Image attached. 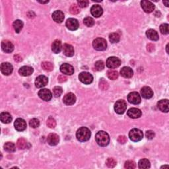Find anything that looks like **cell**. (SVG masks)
<instances>
[{"label": "cell", "instance_id": "cell-2", "mask_svg": "<svg viewBox=\"0 0 169 169\" xmlns=\"http://www.w3.org/2000/svg\"><path fill=\"white\" fill-rule=\"evenodd\" d=\"M91 135V131L86 127H81L79 128L76 133V137L78 141L81 142L87 141L90 139Z\"/></svg>", "mask_w": 169, "mask_h": 169}, {"label": "cell", "instance_id": "cell-36", "mask_svg": "<svg viewBox=\"0 0 169 169\" xmlns=\"http://www.w3.org/2000/svg\"><path fill=\"white\" fill-rule=\"evenodd\" d=\"M17 147L20 149H24L27 147V142L24 138H20L17 141Z\"/></svg>", "mask_w": 169, "mask_h": 169}, {"label": "cell", "instance_id": "cell-12", "mask_svg": "<svg viewBox=\"0 0 169 169\" xmlns=\"http://www.w3.org/2000/svg\"><path fill=\"white\" fill-rule=\"evenodd\" d=\"M141 5L143 11L147 13H152L155 9V5L149 1H141Z\"/></svg>", "mask_w": 169, "mask_h": 169}, {"label": "cell", "instance_id": "cell-26", "mask_svg": "<svg viewBox=\"0 0 169 169\" xmlns=\"http://www.w3.org/2000/svg\"><path fill=\"white\" fill-rule=\"evenodd\" d=\"M120 74L124 78H131L133 75L132 69L129 67H124L120 70Z\"/></svg>", "mask_w": 169, "mask_h": 169}, {"label": "cell", "instance_id": "cell-15", "mask_svg": "<svg viewBox=\"0 0 169 169\" xmlns=\"http://www.w3.org/2000/svg\"><path fill=\"white\" fill-rule=\"evenodd\" d=\"M75 101H76L75 95L73 93H71V92H69V93L66 94L63 98V103L66 105H68V106L74 104L75 103Z\"/></svg>", "mask_w": 169, "mask_h": 169}, {"label": "cell", "instance_id": "cell-10", "mask_svg": "<svg viewBox=\"0 0 169 169\" xmlns=\"http://www.w3.org/2000/svg\"><path fill=\"white\" fill-rule=\"evenodd\" d=\"M66 25L67 28L70 31H75L77 30L79 27V22L77 19L73 18H69L67 20Z\"/></svg>", "mask_w": 169, "mask_h": 169}, {"label": "cell", "instance_id": "cell-17", "mask_svg": "<svg viewBox=\"0 0 169 169\" xmlns=\"http://www.w3.org/2000/svg\"><path fill=\"white\" fill-rule=\"evenodd\" d=\"M127 116H128L131 118L133 119H136L139 118L141 116V111L138 108H132L128 110L127 112Z\"/></svg>", "mask_w": 169, "mask_h": 169}, {"label": "cell", "instance_id": "cell-19", "mask_svg": "<svg viewBox=\"0 0 169 169\" xmlns=\"http://www.w3.org/2000/svg\"><path fill=\"white\" fill-rule=\"evenodd\" d=\"M63 53L65 56L68 57H72L74 55V48L69 44H64L62 46Z\"/></svg>", "mask_w": 169, "mask_h": 169}, {"label": "cell", "instance_id": "cell-27", "mask_svg": "<svg viewBox=\"0 0 169 169\" xmlns=\"http://www.w3.org/2000/svg\"><path fill=\"white\" fill-rule=\"evenodd\" d=\"M146 35L149 39L153 41H157L159 39L157 32L153 29H149L147 31Z\"/></svg>", "mask_w": 169, "mask_h": 169}, {"label": "cell", "instance_id": "cell-35", "mask_svg": "<svg viewBox=\"0 0 169 169\" xmlns=\"http://www.w3.org/2000/svg\"><path fill=\"white\" fill-rule=\"evenodd\" d=\"M120 35L116 33H111L109 35V40L112 43H118L120 41Z\"/></svg>", "mask_w": 169, "mask_h": 169}, {"label": "cell", "instance_id": "cell-14", "mask_svg": "<svg viewBox=\"0 0 169 169\" xmlns=\"http://www.w3.org/2000/svg\"><path fill=\"white\" fill-rule=\"evenodd\" d=\"M48 79L44 75H40L35 80V86L37 88H42L48 84Z\"/></svg>", "mask_w": 169, "mask_h": 169}, {"label": "cell", "instance_id": "cell-23", "mask_svg": "<svg viewBox=\"0 0 169 169\" xmlns=\"http://www.w3.org/2000/svg\"><path fill=\"white\" fill-rule=\"evenodd\" d=\"M169 103L167 99L161 100L158 102L157 106L162 112H168L169 110Z\"/></svg>", "mask_w": 169, "mask_h": 169}, {"label": "cell", "instance_id": "cell-49", "mask_svg": "<svg viewBox=\"0 0 169 169\" xmlns=\"http://www.w3.org/2000/svg\"><path fill=\"white\" fill-rule=\"evenodd\" d=\"M118 143H120V144H124V143H126L127 141L126 137L124 135L119 136L118 138Z\"/></svg>", "mask_w": 169, "mask_h": 169}, {"label": "cell", "instance_id": "cell-52", "mask_svg": "<svg viewBox=\"0 0 169 169\" xmlns=\"http://www.w3.org/2000/svg\"><path fill=\"white\" fill-rule=\"evenodd\" d=\"M14 60H15V62H21L22 60H23V58H22V57L19 55H15L14 56Z\"/></svg>", "mask_w": 169, "mask_h": 169}, {"label": "cell", "instance_id": "cell-46", "mask_svg": "<svg viewBox=\"0 0 169 169\" xmlns=\"http://www.w3.org/2000/svg\"><path fill=\"white\" fill-rule=\"evenodd\" d=\"M135 167H136L135 162L132 161H127L125 162V164H124V167L126 168L133 169L135 168Z\"/></svg>", "mask_w": 169, "mask_h": 169}, {"label": "cell", "instance_id": "cell-7", "mask_svg": "<svg viewBox=\"0 0 169 169\" xmlns=\"http://www.w3.org/2000/svg\"><path fill=\"white\" fill-rule=\"evenodd\" d=\"M79 79L83 83L89 85L91 84L93 81V77L90 73L82 72L79 75Z\"/></svg>", "mask_w": 169, "mask_h": 169}, {"label": "cell", "instance_id": "cell-48", "mask_svg": "<svg viewBox=\"0 0 169 169\" xmlns=\"http://www.w3.org/2000/svg\"><path fill=\"white\" fill-rule=\"evenodd\" d=\"M145 135H146L147 138L148 139H153L155 138V134L154 132H153V131H152V130L147 131Z\"/></svg>", "mask_w": 169, "mask_h": 169}, {"label": "cell", "instance_id": "cell-32", "mask_svg": "<svg viewBox=\"0 0 169 169\" xmlns=\"http://www.w3.org/2000/svg\"><path fill=\"white\" fill-rule=\"evenodd\" d=\"M107 77L111 80H116L118 77V73L115 70H108L107 71Z\"/></svg>", "mask_w": 169, "mask_h": 169}, {"label": "cell", "instance_id": "cell-53", "mask_svg": "<svg viewBox=\"0 0 169 169\" xmlns=\"http://www.w3.org/2000/svg\"><path fill=\"white\" fill-rule=\"evenodd\" d=\"M163 4L165 5L166 7H168V1H164Z\"/></svg>", "mask_w": 169, "mask_h": 169}, {"label": "cell", "instance_id": "cell-34", "mask_svg": "<svg viewBox=\"0 0 169 169\" xmlns=\"http://www.w3.org/2000/svg\"><path fill=\"white\" fill-rule=\"evenodd\" d=\"M42 68L46 71H52L54 69V66L51 62H44L42 63Z\"/></svg>", "mask_w": 169, "mask_h": 169}, {"label": "cell", "instance_id": "cell-51", "mask_svg": "<svg viewBox=\"0 0 169 169\" xmlns=\"http://www.w3.org/2000/svg\"><path fill=\"white\" fill-rule=\"evenodd\" d=\"M67 77L64 75H60L58 77V81L60 83H63L67 81Z\"/></svg>", "mask_w": 169, "mask_h": 169}, {"label": "cell", "instance_id": "cell-55", "mask_svg": "<svg viewBox=\"0 0 169 169\" xmlns=\"http://www.w3.org/2000/svg\"><path fill=\"white\" fill-rule=\"evenodd\" d=\"M168 165H165V166H162V167H161V168H168Z\"/></svg>", "mask_w": 169, "mask_h": 169}, {"label": "cell", "instance_id": "cell-8", "mask_svg": "<svg viewBox=\"0 0 169 169\" xmlns=\"http://www.w3.org/2000/svg\"><path fill=\"white\" fill-rule=\"evenodd\" d=\"M127 101L132 104H139L141 103V97L138 92H132L127 95Z\"/></svg>", "mask_w": 169, "mask_h": 169}, {"label": "cell", "instance_id": "cell-20", "mask_svg": "<svg viewBox=\"0 0 169 169\" xmlns=\"http://www.w3.org/2000/svg\"><path fill=\"white\" fill-rule=\"evenodd\" d=\"M59 141V136L56 134V133H50V134L48 135L47 141L48 143V144L51 146H55L58 145Z\"/></svg>", "mask_w": 169, "mask_h": 169}, {"label": "cell", "instance_id": "cell-37", "mask_svg": "<svg viewBox=\"0 0 169 169\" xmlns=\"http://www.w3.org/2000/svg\"><path fill=\"white\" fill-rule=\"evenodd\" d=\"M83 23L88 27H91L95 25V21L92 18L90 17H87L84 19Z\"/></svg>", "mask_w": 169, "mask_h": 169}, {"label": "cell", "instance_id": "cell-30", "mask_svg": "<svg viewBox=\"0 0 169 169\" xmlns=\"http://www.w3.org/2000/svg\"><path fill=\"white\" fill-rule=\"evenodd\" d=\"M138 166L139 168L144 169V168H149L151 167V163L147 159H142L139 161Z\"/></svg>", "mask_w": 169, "mask_h": 169}, {"label": "cell", "instance_id": "cell-47", "mask_svg": "<svg viewBox=\"0 0 169 169\" xmlns=\"http://www.w3.org/2000/svg\"><path fill=\"white\" fill-rule=\"evenodd\" d=\"M78 6L81 8L87 7L89 5V1L87 0H79L77 1Z\"/></svg>", "mask_w": 169, "mask_h": 169}, {"label": "cell", "instance_id": "cell-4", "mask_svg": "<svg viewBox=\"0 0 169 169\" xmlns=\"http://www.w3.org/2000/svg\"><path fill=\"white\" fill-rule=\"evenodd\" d=\"M129 138L132 141L138 142L141 141L143 138V133L141 130L134 128L130 130L129 133Z\"/></svg>", "mask_w": 169, "mask_h": 169}, {"label": "cell", "instance_id": "cell-6", "mask_svg": "<svg viewBox=\"0 0 169 169\" xmlns=\"http://www.w3.org/2000/svg\"><path fill=\"white\" fill-rule=\"evenodd\" d=\"M120 64V60L117 57H110L106 60V66L110 69H115L118 68Z\"/></svg>", "mask_w": 169, "mask_h": 169}, {"label": "cell", "instance_id": "cell-39", "mask_svg": "<svg viewBox=\"0 0 169 169\" xmlns=\"http://www.w3.org/2000/svg\"><path fill=\"white\" fill-rule=\"evenodd\" d=\"M62 92V88L61 87H59V86L55 87L53 89V94L55 97H59L61 96Z\"/></svg>", "mask_w": 169, "mask_h": 169}, {"label": "cell", "instance_id": "cell-29", "mask_svg": "<svg viewBox=\"0 0 169 169\" xmlns=\"http://www.w3.org/2000/svg\"><path fill=\"white\" fill-rule=\"evenodd\" d=\"M1 121L4 124H9L11 122L12 117L11 114L8 112H2L0 115Z\"/></svg>", "mask_w": 169, "mask_h": 169}, {"label": "cell", "instance_id": "cell-16", "mask_svg": "<svg viewBox=\"0 0 169 169\" xmlns=\"http://www.w3.org/2000/svg\"><path fill=\"white\" fill-rule=\"evenodd\" d=\"M15 128L18 132H23L27 128V123L25 120L22 118H17L14 123Z\"/></svg>", "mask_w": 169, "mask_h": 169}, {"label": "cell", "instance_id": "cell-11", "mask_svg": "<svg viewBox=\"0 0 169 169\" xmlns=\"http://www.w3.org/2000/svg\"><path fill=\"white\" fill-rule=\"evenodd\" d=\"M13 70V66L9 62H4L2 63L1 65V71L3 74L5 75H11Z\"/></svg>", "mask_w": 169, "mask_h": 169}, {"label": "cell", "instance_id": "cell-38", "mask_svg": "<svg viewBox=\"0 0 169 169\" xmlns=\"http://www.w3.org/2000/svg\"><path fill=\"white\" fill-rule=\"evenodd\" d=\"M95 68L97 71H102L104 68V63L102 60H98L95 63Z\"/></svg>", "mask_w": 169, "mask_h": 169}, {"label": "cell", "instance_id": "cell-40", "mask_svg": "<svg viewBox=\"0 0 169 169\" xmlns=\"http://www.w3.org/2000/svg\"><path fill=\"white\" fill-rule=\"evenodd\" d=\"M160 31L162 34H168L169 33V25L167 23L161 25Z\"/></svg>", "mask_w": 169, "mask_h": 169}, {"label": "cell", "instance_id": "cell-21", "mask_svg": "<svg viewBox=\"0 0 169 169\" xmlns=\"http://www.w3.org/2000/svg\"><path fill=\"white\" fill-rule=\"evenodd\" d=\"M91 13L93 17L98 18L100 17L103 13V9L100 5H95L91 9Z\"/></svg>", "mask_w": 169, "mask_h": 169}, {"label": "cell", "instance_id": "cell-9", "mask_svg": "<svg viewBox=\"0 0 169 169\" xmlns=\"http://www.w3.org/2000/svg\"><path fill=\"white\" fill-rule=\"evenodd\" d=\"M39 97L44 101H49L52 99V94L49 89H42L39 92Z\"/></svg>", "mask_w": 169, "mask_h": 169}, {"label": "cell", "instance_id": "cell-31", "mask_svg": "<svg viewBox=\"0 0 169 169\" xmlns=\"http://www.w3.org/2000/svg\"><path fill=\"white\" fill-rule=\"evenodd\" d=\"M13 27L16 33H19L21 30L23 29V23L21 20H16L13 24Z\"/></svg>", "mask_w": 169, "mask_h": 169}, {"label": "cell", "instance_id": "cell-43", "mask_svg": "<svg viewBox=\"0 0 169 169\" xmlns=\"http://www.w3.org/2000/svg\"><path fill=\"white\" fill-rule=\"evenodd\" d=\"M29 125L33 128H36L40 126V121L37 118H33L30 120Z\"/></svg>", "mask_w": 169, "mask_h": 169}, {"label": "cell", "instance_id": "cell-45", "mask_svg": "<svg viewBox=\"0 0 169 169\" xmlns=\"http://www.w3.org/2000/svg\"><path fill=\"white\" fill-rule=\"evenodd\" d=\"M99 87L103 91L107 90L108 88V83L107 81H105L104 79H101L99 82Z\"/></svg>", "mask_w": 169, "mask_h": 169}, {"label": "cell", "instance_id": "cell-50", "mask_svg": "<svg viewBox=\"0 0 169 169\" xmlns=\"http://www.w3.org/2000/svg\"><path fill=\"white\" fill-rule=\"evenodd\" d=\"M147 51H149V52H153V51L155 49V46L153 45V44H149L147 46Z\"/></svg>", "mask_w": 169, "mask_h": 169}, {"label": "cell", "instance_id": "cell-3", "mask_svg": "<svg viewBox=\"0 0 169 169\" xmlns=\"http://www.w3.org/2000/svg\"><path fill=\"white\" fill-rule=\"evenodd\" d=\"M92 46L96 50L103 51L106 49L107 42L103 38H97L92 42Z\"/></svg>", "mask_w": 169, "mask_h": 169}, {"label": "cell", "instance_id": "cell-44", "mask_svg": "<svg viewBox=\"0 0 169 169\" xmlns=\"http://www.w3.org/2000/svg\"><path fill=\"white\" fill-rule=\"evenodd\" d=\"M70 12L73 15H76L78 14L79 12H80V10H79V6L77 5L76 4H73L71 5L70 7Z\"/></svg>", "mask_w": 169, "mask_h": 169}, {"label": "cell", "instance_id": "cell-41", "mask_svg": "<svg viewBox=\"0 0 169 169\" xmlns=\"http://www.w3.org/2000/svg\"><path fill=\"white\" fill-rule=\"evenodd\" d=\"M116 161L113 158H108L106 161V165L109 168H114L116 165Z\"/></svg>", "mask_w": 169, "mask_h": 169}, {"label": "cell", "instance_id": "cell-18", "mask_svg": "<svg viewBox=\"0 0 169 169\" xmlns=\"http://www.w3.org/2000/svg\"><path fill=\"white\" fill-rule=\"evenodd\" d=\"M1 48L6 53H11L14 50V46L10 41L4 40L1 42Z\"/></svg>", "mask_w": 169, "mask_h": 169}, {"label": "cell", "instance_id": "cell-54", "mask_svg": "<svg viewBox=\"0 0 169 169\" xmlns=\"http://www.w3.org/2000/svg\"><path fill=\"white\" fill-rule=\"evenodd\" d=\"M40 4H48L49 1H39Z\"/></svg>", "mask_w": 169, "mask_h": 169}, {"label": "cell", "instance_id": "cell-5", "mask_svg": "<svg viewBox=\"0 0 169 169\" xmlns=\"http://www.w3.org/2000/svg\"><path fill=\"white\" fill-rule=\"evenodd\" d=\"M127 109V104L125 101L119 100L114 105V110L118 114H122Z\"/></svg>", "mask_w": 169, "mask_h": 169}, {"label": "cell", "instance_id": "cell-22", "mask_svg": "<svg viewBox=\"0 0 169 169\" xmlns=\"http://www.w3.org/2000/svg\"><path fill=\"white\" fill-rule=\"evenodd\" d=\"M53 20L57 23H61L64 20V14L61 11H55L52 13Z\"/></svg>", "mask_w": 169, "mask_h": 169}, {"label": "cell", "instance_id": "cell-33", "mask_svg": "<svg viewBox=\"0 0 169 169\" xmlns=\"http://www.w3.org/2000/svg\"><path fill=\"white\" fill-rule=\"evenodd\" d=\"M4 149L6 151L12 153L15 151V145L13 143L7 142L4 145Z\"/></svg>", "mask_w": 169, "mask_h": 169}, {"label": "cell", "instance_id": "cell-42", "mask_svg": "<svg viewBox=\"0 0 169 169\" xmlns=\"http://www.w3.org/2000/svg\"><path fill=\"white\" fill-rule=\"evenodd\" d=\"M46 124H47L48 127H50V128H54V127H55L56 126V120H54L53 118L50 117L48 118V119L47 120Z\"/></svg>", "mask_w": 169, "mask_h": 169}, {"label": "cell", "instance_id": "cell-24", "mask_svg": "<svg viewBox=\"0 0 169 169\" xmlns=\"http://www.w3.org/2000/svg\"><path fill=\"white\" fill-rule=\"evenodd\" d=\"M141 94L143 98L145 99H149L153 96V91L149 87H144L141 89Z\"/></svg>", "mask_w": 169, "mask_h": 169}, {"label": "cell", "instance_id": "cell-13", "mask_svg": "<svg viewBox=\"0 0 169 169\" xmlns=\"http://www.w3.org/2000/svg\"><path fill=\"white\" fill-rule=\"evenodd\" d=\"M60 71L65 75H71L74 73V68L69 63H63L60 66Z\"/></svg>", "mask_w": 169, "mask_h": 169}, {"label": "cell", "instance_id": "cell-28", "mask_svg": "<svg viewBox=\"0 0 169 169\" xmlns=\"http://www.w3.org/2000/svg\"><path fill=\"white\" fill-rule=\"evenodd\" d=\"M62 49V42L60 40H56L54 41V42L52 44V50L54 53L55 54H58Z\"/></svg>", "mask_w": 169, "mask_h": 169}, {"label": "cell", "instance_id": "cell-56", "mask_svg": "<svg viewBox=\"0 0 169 169\" xmlns=\"http://www.w3.org/2000/svg\"><path fill=\"white\" fill-rule=\"evenodd\" d=\"M168 44H167V47H166V48H167V53H168Z\"/></svg>", "mask_w": 169, "mask_h": 169}, {"label": "cell", "instance_id": "cell-1", "mask_svg": "<svg viewBox=\"0 0 169 169\" xmlns=\"http://www.w3.org/2000/svg\"><path fill=\"white\" fill-rule=\"evenodd\" d=\"M95 140L98 145L101 147L107 146L110 143V137L106 132L100 131L95 135Z\"/></svg>", "mask_w": 169, "mask_h": 169}, {"label": "cell", "instance_id": "cell-25", "mask_svg": "<svg viewBox=\"0 0 169 169\" xmlns=\"http://www.w3.org/2000/svg\"><path fill=\"white\" fill-rule=\"evenodd\" d=\"M19 73L22 76L27 77L32 75V73H33V68L30 66H23L19 70Z\"/></svg>", "mask_w": 169, "mask_h": 169}]
</instances>
